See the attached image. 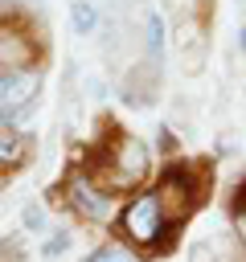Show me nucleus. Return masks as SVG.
<instances>
[{
  "mask_svg": "<svg viewBox=\"0 0 246 262\" xmlns=\"http://www.w3.org/2000/svg\"><path fill=\"white\" fill-rule=\"evenodd\" d=\"M20 233H49V213H45V205H25L20 209Z\"/></svg>",
  "mask_w": 246,
  "mask_h": 262,
  "instance_id": "nucleus-12",
  "label": "nucleus"
},
{
  "mask_svg": "<svg viewBox=\"0 0 246 262\" xmlns=\"http://www.w3.org/2000/svg\"><path fill=\"white\" fill-rule=\"evenodd\" d=\"M70 246H74V229H66V225L61 229H49L45 242H41V258L45 262H57L61 254H70Z\"/></svg>",
  "mask_w": 246,
  "mask_h": 262,
  "instance_id": "nucleus-11",
  "label": "nucleus"
},
{
  "mask_svg": "<svg viewBox=\"0 0 246 262\" xmlns=\"http://www.w3.org/2000/svg\"><path fill=\"white\" fill-rule=\"evenodd\" d=\"M45 37L25 12H4L0 16V70L20 74V70H45Z\"/></svg>",
  "mask_w": 246,
  "mask_h": 262,
  "instance_id": "nucleus-5",
  "label": "nucleus"
},
{
  "mask_svg": "<svg viewBox=\"0 0 246 262\" xmlns=\"http://www.w3.org/2000/svg\"><path fill=\"white\" fill-rule=\"evenodd\" d=\"M209 188H213V164L209 160H168L164 168H156V180H152V192L160 196L172 225H184L205 205Z\"/></svg>",
  "mask_w": 246,
  "mask_h": 262,
  "instance_id": "nucleus-3",
  "label": "nucleus"
},
{
  "mask_svg": "<svg viewBox=\"0 0 246 262\" xmlns=\"http://www.w3.org/2000/svg\"><path fill=\"white\" fill-rule=\"evenodd\" d=\"M111 233H115L123 246H131L139 258H164V254L176 250V233H180V225H172V217L164 213L160 196H156L152 184H148V188L123 196Z\"/></svg>",
  "mask_w": 246,
  "mask_h": 262,
  "instance_id": "nucleus-2",
  "label": "nucleus"
},
{
  "mask_svg": "<svg viewBox=\"0 0 246 262\" xmlns=\"http://www.w3.org/2000/svg\"><path fill=\"white\" fill-rule=\"evenodd\" d=\"M78 262H139V254L131 246H123L119 237H102L98 246H90Z\"/></svg>",
  "mask_w": 246,
  "mask_h": 262,
  "instance_id": "nucleus-9",
  "label": "nucleus"
},
{
  "mask_svg": "<svg viewBox=\"0 0 246 262\" xmlns=\"http://www.w3.org/2000/svg\"><path fill=\"white\" fill-rule=\"evenodd\" d=\"M156 143H160V151H168V156L176 160V135H172L168 127H160V131H156Z\"/></svg>",
  "mask_w": 246,
  "mask_h": 262,
  "instance_id": "nucleus-15",
  "label": "nucleus"
},
{
  "mask_svg": "<svg viewBox=\"0 0 246 262\" xmlns=\"http://www.w3.org/2000/svg\"><path fill=\"white\" fill-rule=\"evenodd\" d=\"M4 78H8V74H4V70H0V94H4Z\"/></svg>",
  "mask_w": 246,
  "mask_h": 262,
  "instance_id": "nucleus-18",
  "label": "nucleus"
},
{
  "mask_svg": "<svg viewBox=\"0 0 246 262\" xmlns=\"http://www.w3.org/2000/svg\"><path fill=\"white\" fill-rule=\"evenodd\" d=\"M189 262H217V246H213L209 237H197V242L189 246Z\"/></svg>",
  "mask_w": 246,
  "mask_h": 262,
  "instance_id": "nucleus-13",
  "label": "nucleus"
},
{
  "mask_svg": "<svg viewBox=\"0 0 246 262\" xmlns=\"http://www.w3.org/2000/svg\"><path fill=\"white\" fill-rule=\"evenodd\" d=\"M238 209H246V176L234 184V192H230V213H238Z\"/></svg>",
  "mask_w": 246,
  "mask_h": 262,
  "instance_id": "nucleus-16",
  "label": "nucleus"
},
{
  "mask_svg": "<svg viewBox=\"0 0 246 262\" xmlns=\"http://www.w3.org/2000/svg\"><path fill=\"white\" fill-rule=\"evenodd\" d=\"M33 160V139L8 123H0V176L4 172H20Z\"/></svg>",
  "mask_w": 246,
  "mask_h": 262,
  "instance_id": "nucleus-7",
  "label": "nucleus"
},
{
  "mask_svg": "<svg viewBox=\"0 0 246 262\" xmlns=\"http://www.w3.org/2000/svg\"><path fill=\"white\" fill-rule=\"evenodd\" d=\"M70 29H74L78 37H90V33L98 29V8H94V0H74V4H70Z\"/></svg>",
  "mask_w": 246,
  "mask_h": 262,
  "instance_id": "nucleus-10",
  "label": "nucleus"
},
{
  "mask_svg": "<svg viewBox=\"0 0 246 262\" xmlns=\"http://www.w3.org/2000/svg\"><path fill=\"white\" fill-rule=\"evenodd\" d=\"M49 201H57L74 221H82L90 229H111L115 217H119V205H123L119 196H111L107 188H98L82 164L66 168V176L49 188Z\"/></svg>",
  "mask_w": 246,
  "mask_h": 262,
  "instance_id": "nucleus-4",
  "label": "nucleus"
},
{
  "mask_svg": "<svg viewBox=\"0 0 246 262\" xmlns=\"http://www.w3.org/2000/svg\"><path fill=\"white\" fill-rule=\"evenodd\" d=\"M156 90H160V66L156 61H135L127 74H123V82H119V98L127 102V106H152L156 102Z\"/></svg>",
  "mask_w": 246,
  "mask_h": 262,
  "instance_id": "nucleus-6",
  "label": "nucleus"
},
{
  "mask_svg": "<svg viewBox=\"0 0 246 262\" xmlns=\"http://www.w3.org/2000/svg\"><path fill=\"white\" fill-rule=\"evenodd\" d=\"M86 172H90V180L98 184V188H107L111 196H131V192H139V188H148L152 180H156V156H152V143H144L139 135H131L127 127H119V123H102L98 127V135H94V143L82 151V160H78Z\"/></svg>",
  "mask_w": 246,
  "mask_h": 262,
  "instance_id": "nucleus-1",
  "label": "nucleus"
},
{
  "mask_svg": "<svg viewBox=\"0 0 246 262\" xmlns=\"http://www.w3.org/2000/svg\"><path fill=\"white\" fill-rule=\"evenodd\" d=\"M238 45H242V53H246V25H242V33H238Z\"/></svg>",
  "mask_w": 246,
  "mask_h": 262,
  "instance_id": "nucleus-17",
  "label": "nucleus"
},
{
  "mask_svg": "<svg viewBox=\"0 0 246 262\" xmlns=\"http://www.w3.org/2000/svg\"><path fill=\"white\" fill-rule=\"evenodd\" d=\"M164 49H168V33H164V16L152 8L148 16H144V53H148V61H164Z\"/></svg>",
  "mask_w": 246,
  "mask_h": 262,
  "instance_id": "nucleus-8",
  "label": "nucleus"
},
{
  "mask_svg": "<svg viewBox=\"0 0 246 262\" xmlns=\"http://www.w3.org/2000/svg\"><path fill=\"white\" fill-rule=\"evenodd\" d=\"M230 233H234V242H238V250H242V258H246V209L230 213Z\"/></svg>",
  "mask_w": 246,
  "mask_h": 262,
  "instance_id": "nucleus-14",
  "label": "nucleus"
}]
</instances>
